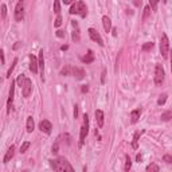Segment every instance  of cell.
Returning <instances> with one entry per match:
<instances>
[{
    "mask_svg": "<svg viewBox=\"0 0 172 172\" xmlns=\"http://www.w3.org/2000/svg\"><path fill=\"white\" fill-rule=\"evenodd\" d=\"M50 165L58 172H65V171L71 172L73 171V167L70 165V163H69L65 157H58V159H55V160H51Z\"/></svg>",
    "mask_w": 172,
    "mask_h": 172,
    "instance_id": "6da1fadb",
    "label": "cell"
},
{
    "mask_svg": "<svg viewBox=\"0 0 172 172\" xmlns=\"http://www.w3.org/2000/svg\"><path fill=\"white\" fill-rule=\"evenodd\" d=\"M69 12H70L71 15H79V16H82V18H85V16L88 15V7H86V4L82 0H79V2H75L73 4Z\"/></svg>",
    "mask_w": 172,
    "mask_h": 172,
    "instance_id": "7a4b0ae2",
    "label": "cell"
},
{
    "mask_svg": "<svg viewBox=\"0 0 172 172\" xmlns=\"http://www.w3.org/2000/svg\"><path fill=\"white\" fill-rule=\"evenodd\" d=\"M160 52H161L163 58H167L170 54V40H168L167 34H164V32L160 36Z\"/></svg>",
    "mask_w": 172,
    "mask_h": 172,
    "instance_id": "3957f363",
    "label": "cell"
},
{
    "mask_svg": "<svg viewBox=\"0 0 172 172\" xmlns=\"http://www.w3.org/2000/svg\"><path fill=\"white\" fill-rule=\"evenodd\" d=\"M88 133H89V117H88V114H85L84 116V125L81 126V133H79V145H84Z\"/></svg>",
    "mask_w": 172,
    "mask_h": 172,
    "instance_id": "277c9868",
    "label": "cell"
},
{
    "mask_svg": "<svg viewBox=\"0 0 172 172\" xmlns=\"http://www.w3.org/2000/svg\"><path fill=\"white\" fill-rule=\"evenodd\" d=\"M164 69H163L161 65H156L155 67V85L160 86L163 82H164Z\"/></svg>",
    "mask_w": 172,
    "mask_h": 172,
    "instance_id": "5b68a950",
    "label": "cell"
},
{
    "mask_svg": "<svg viewBox=\"0 0 172 172\" xmlns=\"http://www.w3.org/2000/svg\"><path fill=\"white\" fill-rule=\"evenodd\" d=\"M24 18V0H19L15 7V20L16 22H22Z\"/></svg>",
    "mask_w": 172,
    "mask_h": 172,
    "instance_id": "8992f818",
    "label": "cell"
},
{
    "mask_svg": "<svg viewBox=\"0 0 172 172\" xmlns=\"http://www.w3.org/2000/svg\"><path fill=\"white\" fill-rule=\"evenodd\" d=\"M32 92V82L30 78H26L24 79V84H23V88H22V93H23V97H30V94Z\"/></svg>",
    "mask_w": 172,
    "mask_h": 172,
    "instance_id": "52a82bcc",
    "label": "cell"
},
{
    "mask_svg": "<svg viewBox=\"0 0 172 172\" xmlns=\"http://www.w3.org/2000/svg\"><path fill=\"white\" fill-rule=\"evenodd\" d=\"M88 32H89V36L92 38V40H94V42H97L100 46L102 47L104 46V40H102V38H101V35L98 34V31H96L94 28H89L88 30Z\"/></svg>",
    "mask_w": 172,
    "mask_h": 172,
    "instance_id": "ba28073f",
    "label": "cell"
},
{
    "mask_svg": "<svg viewBox=\"0 0 172 172\" xmlns=\"http://www.w3.org/2000/svg\"><path fill=\"white\" fill-rule=\"evenodd\" d=\"M39 129L42 130L43 133L50 134V133H51V130H52V125H51V122L48 121V120H43V121H40V122H39Z\"/></svg>",
    "mask_w": 172,
    "mask_h": 172,
    "instance_id": "9c48e42d",
    "label": "cell"
},
{
    "mask_svg": "<svg viewBox=\"0 0 172 172\" xmlns=\"http://www.w3.org/2000/svg\"><path fill=\"white\" fill-rule=\"evenodd\" d=\"M14 94H15V81H12L11 88H10V97H8V113H11V109H12V104H14Z\"/></svg>",
    "mask_w": 172,
    "mask_h": 172,
    "instance_id": "30bf717a",
    "label": "cell"
},
{
    "mask_svg": "<svg viewBox=\"0 0 172 172\" xmlns=\"http://www.w3.org/2000/svg\"><path fill=\"white\" fill-rule=\"evenodd\" d=\"M30 70L32 73H38V70H39V61L32 54L30 55Z\"/></svg>",
    "mask_w": 172,
    "mask_h": 172,
    "instance_id": "8fae6325",
    "label": "cell"
},
{
    "mask_svg": "<svg viewBox=\"0 0 172 172\" xmlns=\"http://www.w3.org/2000/svg\"><path fill=\"white\" fill-rule=\"evenodd\" d=\"M71 74L75 77V79H82L85 77V70L82 67H73L71 69Z\"/></svg>",
    "mask_w": 172,
    "mask_h": 172,
    "instance_id": "7c38bea8",
    "label": "cell"
},
{
    "mask_svg": "<svg viewBox=\"0 0 172 172\" xmlns=\"http://www.w3.org/2000/svg\"><path fill=\"white\" fill-rule=\"evenodd\" d=\"M96 120H97L98 128H102V126H104V122H105V116H104V112H102V110H96Z\"/></svg>",
    "mask_w": 172,
    "mask_h": 172,
    "instance_id": "4fadbf2b",
    "label": "cell"
},
{
    "mask_svg": "<svg viewBox=\"0 0 172 172\" xmlns=\"http://www.w3.org/2000/svg\"><path fill=\"white\" fill-rule=\"evenodd\" d=\"M14 155H15V145H11L10 148H8V151H7L6 156H4V159H3V163H6V164H7V163L14 157Z\"/></svg>",
    "mask_w": 172,
    "mask_h": 172,
    "instance_id": "5bb4252c",
    "label": "cell"
},
{
    "mask_svg": "<svg viewBox=\"0 0 172 172\" xmlns=\"http://www.w3.org/2000/svg\"><path fill=\"white\" fill-rule=\"evenodd\" d=\"M138 118H140V110L138 109L132 110V112H130V122H132V124H136L138 121Z\"/></svg>",
    "mask_w": 172,
    "mask_h": 172,
    "instance_id": "9a60e30c",
    "label": "cell"
},
{
    "mask_svg": "<svg viewBox=\"0 0 172 172\" xmlns=\"http://www.w3.org/2000/svg\"><path fill=\"white\" fill-rule=\"evenodd\" d=\"M81 61H82L84 63H92L93 61H94V54H93V51H92V50H89L88 55L81 57Z\"/></svg>",
    "mask_w": 172,
    "mask_h": 172,
    "instance_id": "2e32d148",
    "label": "cell"
},
{
    "mask_svg": "<svg viewBox=\"0 0 172 172\" xmlns=\"http://www.w3.org/2000/svg\"><path fill=\"white\" fill-rule=\"evenodd\" d=\"M102 23H104V30L106 32H109L110 28H112V22H110V19L108 16H104V18H102Z\"/></svg>",
    "mask_w": 172,
    "mask_h": 172,
    "instance_id": "e0dca14e",
    "label": "cell"
},
{
    "mask_svg": "<svg viewBox=\"0 0 172 172\" xmlns=\"http://www.w3.org/2000/svg\"><path fill=\"white\" fill-rule=\"evenodd\" d=\"M34 128H35L34 118H32L31 116H30V117H27V132H28V133H31L32 130H34Z\"/></svg>",
    "mask_w": 172,
    "mask_h": 172,
    "instance_id": "ac0fdd59",
    "label": "cell"
},
{
    "mask_svg": "<svg viewBox=\"0 0 172 172\" xmlns=\"http://www.w3.org/2000/svg\"><path fill=\"white\" fill-rule=\"evenodd\" d=\"M39 69H40V73H42V79L43 78V70H44V58H43V51H40L39 52Z\"/></svg>",
    "mask_w": 172,
    "mask_h": 172,
    "instance_id": "d6986e66",
    "label": "cell"
},
{
    "mask_svg": "<svg viewBox=\"0 0 172 172\" xmlns=\"http://www.w3.org/2000/svg\"><path fill=\"white\" fill-rule=\"evenodd\" d=\"M16 63H18V58H15V59H14V62H12L11 67L8 69V71H7V78H10V77H11L12 71H14V69H15V66H16Z\"/></svg>",
    "mask_w": 172,
    "mask_h": 172,
    "instance_id": "ffe728a7",
    "label": "cell"
},
{
    "mask_svg": "<svg viewBox=\"0 0 172 172\" xmlns=\"http://www.w3.org/2000/svg\"><path fill=\"white\" fill-rule=\"evenodd\" d=\"M171 118H172V110H168V112L161 114V120L163 121H168V120H171Z\"/></svg>",
    "mask_w": 172,
    "mask_h": 172,
    "instance_id": "44dd1931",
    "label": "cell"
},
{
    "mask_svg": "<svg viewBox=\"0 0 172 172\" xmlns=\"http://www.w3.org/2000/svg\"><path fill=\"white\" fill-rule=\"evenodd\" d=\"M130 165H132V161H130L129 155H126V156H125V167H124V170L125 171H129L130 170Z\"/></svg>",
    "mask_w": 172,
    "mask_h": 172,
    "instance_id": "7402d4cb",
    "label": "cell"
},
{
    "mask_svg": "<svg viewBox=\"0 0 172 172\" xmlns=\"http://www.w3.org/2000/svg\"><path fill=\"white\" fill-rule=\"evenodd\" d=\"M30 145H31V144H30V141H24L23 144H22V147H20V152L24 153L28 148H30Z\"/></svg>",
    "mask_w": 172,
    "mask_h": 172,
    "instance_id": "603a6c76",
    "label": "cell"
},
{
    "mask_svg": "<svg viewBox=\"0 0 172 172\" xmlns=\"http://www.w3.org/2000/svg\"><path fill=\"white\" fill-rule=\"evenodd\" d=\"M167 97H168V96H167L165 93H164V94H161L160 98L157 100V105H164V104H165V101H167Z\"/></svg>",
    "mask_w": 172,
    "mask_h": 172,
    "instance_id": "cb8c5ba5",
    "label": "cell"
},
{
    "mask_svg": "<svg viewBox=\"0 0 172 172\" xmlns=\"http://www.w3.org/2000/svg\"><path fill=\"white\" fill-rule=\"evenodd\" d=\"M138 137H140V133H134V137H133V143H132V147H133V148L134 149H137V141H138Z\"/></svg>",
    "mask_w": 172,
    "mask_h": 172,
    "instance_id": "d4e9b609",
    "label": "cell"
},
{
    "mask_svg": "<svg viewBox=\"0 0 172 172\" xmlns=\"http://www.w3.org/2000/svg\"><path fill=\"white\" fill-rule=\"evenodd\" d=\"M143 51H149V50H152L153 48V43L152 42H149V43H145V44H143Z\"/></svg>",
    "mask_w": 172,
    "mask_h": 172,
    "instance_id": "484cf974",
    "label": "cell"
},
{
    "mask_svg": "<svg viewBox=\"0 0 172 172\" xmlns=\"http://www.w3.org/2000/svg\"><path fill=\"white\" fill-rule=\"evenodd\" d=\"M157 4H159V0H149V7L152 8V11L157 10Z\"/></svg>",
    "mask_w": 172,
    "mask_h": 172,
    "instance_id": "4316f807",
    "label": "cell"
},
{
    "mask_svg": "<svg viewBox=\"0 0 172 172\" xmlns=\"http://www.w3.org/2000/svg\"><path fill=\"white\" fill-rule=\"evenodd\" d=\"M71 69H73V67H70V66H66V67H63L62 70H61V74H62V75H70V71H71Z\"/></svg>",
    "mask_w": 172,
    "mask_h": 172,
    "instance_id": "83f0119b",
    "label": "cell"
},
{
    "mask_svg": "<svg viewBox=\"0 0 172 172\" xmlns=\"http://www.w3.org/2000/svg\"><path fill=\"white\" fill-rule=\"evenodd\" d=\"M59 11H61V3H59V0H54V12H55V14H59Z\"/></svg>",
    "mask_w": 172,
    "mask_h": 172,
    "instance_id": "f1b7e54d",
    "label": "cell"
},
{
    "mask_svg": "<svg viewBox=\"0 0 172 172\" xmlns=\"http://www.w3.org/2000/svg\"><path fill=\"white\" fill-rule=\"evenodd\" d=\"M159 170H160V168H159V167H157L156 164H149L148 167H147V171H148V172H152V171L157 172Z\"/></svg>",
    "mask_w": 172,
    "mask_h": 172,
    "instance_id": "f546056e",
    "label": "cell"
},
{
    "mask_svg": "<svg viewBox=\"0 0 172 172\" xmlns=\"http://www.w3.org/2000/svg\"><path fill=\"white\" fill-rule=\"evenodd\" d=\"M24 79H26V77H24L23 74H20L18 77V79H16V82H18V85L20 86V88H23V84H24Z\"/></svg>",
    "mask_w": 172,
    "mask_h": 172,
    "instance_id": "4dcf8cb0",
    "label": "cell"
},
{
    "mask_svg": "<svg viewBox=\"0 0 172 172\" xmlns=\"http://www.w3.org/2000/svg\"><path fill=\"white\" fill-rule=\"evenodd\" d=\"M7 16V6L6 4H2V19L4 20Z\"/></svg>",
    "mask_w": 172,
    "mask_h": 172,
    "instance_id": "1f68e13d",
    "label": "cell"
},
{
    "mask_svg": "<svg viewBox=\"0 0 172 172\" xmlns=\"http://www.w3.org/2000/svg\"><path fill=\"white\" fill-rule=\"evenodd\" d=\"M149 12H151V7H149V6H147V7L144 8V19H147V18H148Z\"/></svg>",
    "mask_w": 172,
    "mask_h": 172,
    "instance_id": "d6a6232c",
    "label": "cell"
},
{
    "mask_svg": "<svg viewBox=\"0 0 172 172\" xmlns=\"http://www.w3.org/2000/svg\"><path fill=\"white\" fill-rule=\"evenodd\" d=\"M164 161L165 163H168V164H172V156H170V155H164Z\"/></svg>",
    "mask_w": 172,
    "mask_h": 172,
    "instance_id": "836d02e7",
    "label": "cell"
},
{
    "mask_svg": "<svg viewBox=\"0 0 172 172\" xmlns=\"http://www.w3.org/2000/svg\"><path fill=\"white\" fill-rule=\"evenodd\" d=\"M58 149H59V141H57L55 145H52V153H58Z\"/></svg>",
    "mask_w": 172,
    "mask_h": 172,
    "instance_id": "e575fe53",
    "label": "cell"
},
{
    "mask_svg": "<svg viewBox=\"0 0 172 172\" xmlns=\"http://www.w3.org/2000/svg\"><path fill=\"white\" fill-rule=\"evenodd\" d=\"M61 24H62V18H61V16L58 15V18L55 19V27H59Z\"/></svg>",
    "mask_w": 172,
    "mask_h": 172,
    "instance_id": "d590c367",
    "label": "cell"
},
{
    "mask_svg": "<svg viewBox=\"0 0 172 172\" xmlns=\"http://www.w3.org/2000/svg\"><path fill=\"white\" fill-rule=\"evenodd\" d=\"M73 39H74V40H77V42H78V40H79L78 31H74V32H73Z\"/></svg>",
    "mask_w": 172,
    "mask_h": 172,
    "instance_id": "8d00e7d4",
    "label": "cell"
},
{
    "mask_svg": "<svg viewBox=\"0 0 172 172\" xmlns=\"http://www.w3.org/2000/svg\"><path fill=\"white\" fill-rule=\"evenodd\" d=\"M57 36H58V38H63V36H65V32L61 31V30H58V31H57Z\"/></svg>",
    "mask_w": 172,
    "mask_h": 172,
    "instance_id": "74e56055",
    "label": "cell"
},
{
    "mask_svg": "<svg viewBox=\"0 0 172 172\" xmlns=\"http://www.w3.org/2000/svg\"><path fill=\"white\" fill-rule=\"evenodd\" d=\"M141 2H143V0H133V4L136 7H140L141 6Z\"/></svg>",
    "mask_w": 172,
    "mask_h": 172,
    "instance_id": "f35d334b",
    "label": "cell"
},
{
    "mask_svg": "<svg viewBox=\"0 0 172 172\" xmlns=\"http://www.w3.org/2000/svg\"><path fill=\"white\" fill-rule=\"evenodd\" d=\"M105 74H106V70L104 69V70H102V77H101V82H102V84L105 82Z\"/></svg>",
    "mask_w": 172,
    "mask_h": 172,
    "instance_id": "ab89813d",
    "label": "cell"
},
{
    "mask_svg": "<svg viewBox=\"0 0 172 172\" xmlns=\"http://www.w3.org/2000/svg\"><path fill=\"white\" fill-rule=\"evenodd\" d=\"M74 0H62V3L65 4V6H67V4H71Z\"/></svg>",
    "mask_w": 172,
    "mask_h": 172,
    "instance_id": "60d3db41",
    "label": "cell"
},
{
    "mask_svg": "<svg viewBox=\"0 0 172 172\" xmlns=\"http://www.w3.org/2000/svg\"><path fill=\"white\" fill-rule=\"evenodd\" d=\"M0 55H2V63L4 65V62H6V59H4V51H3V50L0 51Z\"/></svg>",
    "mask_w": 172,
    "mask_h": 172,
    "instance_id": "b9f144b4",
    "label": "cell"
},
{
    "mask_svg": "<svg viewBox=\"0 0 172 172\" xmlns=\"http://www.w3.org/2000/svg\"><path fill=\"white\" fill-rule=\"evenodd\" d=\"M77 116H78V108L74 106V118H77Z\"/></svg>",
    "mask_w": 172,
    "mask_h": 172,
    "instance_id": "7bdbcfd3",
    "label": "cell"
},
{
    "mask_svg": "<svg viewBox=\"0 0 172 172\" xmlns=\"http://www.w3.org/2000/svg\"><path fill=\"white\" fill-rule=\"evenodd\" d=\"M88 90H89V88H88L86 85H85V86H82V92H84V93H85V92H88Z\"/></svg>",
    "mask_w": 172,
    "mask_h": 172,
    "instance_id": "ee69618b",
    "label": "cell"
},
{
    "mask_svg": "<svg viewBox=\"0 0 172 172\" xmlns=\"http://www.w3.org/2000/svg\"><path fill=\"white\" fill-rule=\"evenodd\" d=\"M67 48H69V46H62V47H61V50L65 51V50H67Z\"/></svg>",
    "mask_w": 172,
    "mask_h": 172,
    "instance_id": "f6af8a7d",
    "label": "cell"
},
{
    "mask_svg": "<svg viewBox=\"0 0 172 172\" xmlns=\"http://www.w3.org/2000/svg\"><path fill=\"white\" fill-rule=\"evenodd\" d=\"M171 71H172V51H171Z\"/></svg>",
    "mask_w": 172,
    "mask_h": 172,
    "instance_id": "bcb514c9",
    "label": "cell"
},
{
    "mask_svg": "<svg viewBox=\"0 0 172 172\" xmlns=\"http://www.w3.org/2000/svg\"><path fill=\"white\" fill-rule=\"evenodd\" d=\"M163 3H167V0H163Z\"/></svg>",
    "mask_w": 172,
    "mask_h": 172,
    "instance_id": "7dc6e473",
    "label": "cell"
}]
</instances>
